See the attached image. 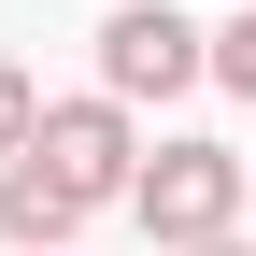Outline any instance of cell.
I'll use <instances>...</instances> for the list:
<instances>
[{
    "label": "cell",
    "instance_id": "obj_1",
    "mask_svg": "<svg viewBox=\"0 0 256 256\" xmlns=\"http://www.w3.org/2000/svg\"><path fill=\"white\" fill-rule=\"evenodd\" d=\"M242 142H142V171H128V214H142V242H214V228H242Z\"/></svg>",
    "mask_w": 256,
    "mask_h": 256
},
{
    "label": "cell",
    "instance_id": "obj_2",
    "mask_svg": "<svg viewBox=\"0 0 256 256\" xmlns=\"http://www.w3.org/2000/svg\"><path fill=\"white\" fill-rule=\"evenodd\" d=\"M185 86H214L200 72V14H171V0H114L100 14V100H185Z\"/></svg>",
    "mask_w": 256,
    "mask_h": 256
},
{
    "label": "cell",
    "instance_id": "obj_3",
    "mask_svg": "<svg viewBox=\"0 0 256 256\" xmlns=\"http://www.w3.org/2000/svg\"><path fill=\"white\" fill-rule=\"evenodd\" d=\"M28 156L72 171L86 200H128V171H142V114L100 100V86H86V100H43V114H28Z\"/></svg>",
    "mask_w": 256,
    "mask_h": 256
},
{
    "label": "cell",
    "instance_id": "obj_4",
    "mask_svg": "<svg viewBox=\"0 0 256 256\" xmlns=\"http://www.w3.org/2000/svg\"><path fill=\"white\" fill-rule=\"evenodd\" d=\"M86 214H100V200H86L72 171H43V156H28V142L0 156V242H14V256H43V242H72Z\"/></svg>",
    "mask_w": 256,
    "mask_h": 256
},
{
    "label": "cell",
    "instance_id": "obj_5",
    "mask_svg": "<svg viewBox=\"0 0 256 256\" xmlns=\"http://www.w3.org/2000/svg\"><path fill=\"white\" fill-rule=\"evenodd\" d=\"M200 72L228 86V100H256V0H242L228 28H200Z\"/></svg>",
    "mask_w": 256,
    "mask_h": 256
},
{
    "label": "cell",
    "instance_id": "obj_6",
    "mask_svg": "<svg viewBox=\"0 0 256 256\" xmlns=\"http://www.w3.org/2000/svg\"><path fill=\"white\" fill-rule=\"evenodd\" d=\"M28 114H43V86H28V72H14V57H0V156H14V142H28Z\"/></svg>",
    "mask_w": 256,
    "mask_h": 256
},
{
    "label": "cell",
    "instance_id": "obj_7",
    "mask_svg": "<svg viewBox=\"0 0 256 256\" xmlns=\"http://www.w3.org/2000/svg\"><path fill=\"white\" fill-rule=\"evenodd\" d=\"M185 256H256V242H242V228H214V242H185Z\"/></svg>",
    "mask_w": 256,
    "mask_h": 256
},
{
    "label": "cell",
    "instance_id": "obj_8",
    "mask_svg": "<svg viewBox=\"0 0 256 256\" xmlns=\"http://www.w3.org/2000/svg\"><path fill=\"white\" fill-rule=\"evenodd\" d=\"M43 256H72V242H43Z\"/></svg>",
    "mask_w": 256,
    "mask_h": 256
}]
</instances>
